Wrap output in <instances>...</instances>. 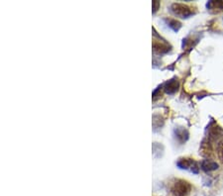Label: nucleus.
Instances as JSON below:
<instances>
[{"instance_id":"nucleus-1","label":"nucleus","mask_w":223,"mask_h":196,"mask_svg":"<svg viewBox=\"0 0 223 196\" xmlns=\"http://www.w3.org/2000/svg\"><path fill=\"white\" fill-rule=\"evenodd\" d=\"M171 10L175 16L180 18H188L195 14V9L192 6L184 3H174L171 6Z\"/></svg>"},{"instance_id":"nucleus-2","label":"nucleus","mask_w":223,"mask_h":196,"mask_svg":"<svg viewBox=\"0 0 223 196\" xmlns=\"http://www.w3.org/2000/svg\"><path fill=\"white\" fill-rule=\"evenodd\" d=\"M191 190V185L184 179H175L171 185V191L174 196H186Z\"/></svg>"},{"instance_id":"nucleus-3","label":"nucleus","mask_w":223,"mask_h":196,"mask_svg":"<svg viewBox=\"0 0 223 196\" xmlns=\"http://www.w3.org/2000/svg\"><path fill=\"white\" fill-rule=\"evenodd\" d=\"M177 165L181 169H189L192 173L197 174L199 172V166L193 158H181L178 161Z\"/></svg>"},{"instance_id":"nucleus-4","label":"nucleus","mask_w":223,"mask_h":196,"mask_svg":"<svg viewBox=\"0 0 223 196\" xmlns=\"http://www.w3.org/2000/svg\"><path fill=\"white\" fill-rule=\"evenodd\" d=\"M207 130H208V135L206 138L208 140H210L212 143L215 141H218L220 138L223 137V129L216 122L211 121V123L207 127Z\"/></svg>"},{"instance_id":"nucleus-5","label":"nucleus","mask_w":223,"mask_h":196,"mask_svg":"<svg viewBox=\"0 0 223 196\" xmlns=\"http://www.w3.org/2000/svg\"><path fill=\"white\" fill-rule=\"evenodd\" d=\"M199 154L202 155L203 158H209L213 157V148H212V142L205 138L201 142V146H200Z\"/></svg>"},{"instance_id":"nucleus-6","label":"nucleus","mask_w":223,"mask_h":196,"mask_svg":"<svg viewBox=\"0 0 223 196\" xmlns=\"http://www.w3.org/2000/svg\"><path fill=\"white\" fill-rule=\"evenodd\" d=\"M188 130L182 128V127H178V128L175 129V138L181 145L185 144L186 140L188 139Z\"/></svg>"},{"instance_id":"nucleus-7","label":"nucleus","mask_w":223,"mask_h":196,"mask_svg":"<svg viewBox=\"0 0 223 196\" xmlns=\"http://www.w3.org/2000/svg\"><path fill=\"white\" fill-rule=\"evenodd\" d=\"M206 8L212 14H218L223 12V1H208Z\"/></svg>"},{"instance_id":"nucleus-8","label":"nucleus","mask_w":223,"mask_h":196,"mask_svg":"<svg viewBox=\"0 0 223 196\" xmlns=\"http://www.w3.org/2000/svg\"><path fill=\"white\" fill-rule=\"evenodd\" d=\"M200 168L205 172H212V170H216L218 168V163L214 161H211L210 158H205L200 162Z\"/></svg>"},{"instance_id":"nucleus-9","label":"nucleus","mask_w":223,"mask_h":196,"mask_svg":"<svg viewBox=\"0 0 223 196\" xmlns=\"http://www.w3.org/2000/svg\"><path fill=\"white\" fill-rule=\"evenodd\" d=\"M178 86H180V83H178L177 78H173L171 80L167 81L165 84H164V90L168 93V94H174L178 91Z\"/></svg>"},{"instance_id":"nucleus-10","label":"nucleus","mask_w":223,"mask_h":196,"mask_svg":"<svg viewBox=\"0 0 223 196\" xmlns=\"http://www.w3.org/2000/svg\"><path fill=\"white\" fill-rule=\"evenodd\" d=\"M153 49H154L155 52L158 54H166L169 52V51H171V46L165 42L155 41L153 43Z\"/></svg>"},{"instance_id":"nucleus-11","label":"nucleus","mask_w":223,"mask_h":196,"mask_svg":"<svg viewBox=\"0 0 223 196\" xmlns=\"http://www.w3.org/2000/svg\"><path fill=\"white\" fill-rule=\"evenodd\" d=\"M166 22L168 23V26L171 29H173L175 32H178L181 27V23L177 19H173V18H167Z\"/></svg>"},{"instance_id":"nucleus-12","label":"nucleus","mask_w":223,"mask_h":196,"mask_svg":"<svg viewBox=\"0 0 223 196\" xmlns=\"http://www.w3.org/2000/svg\"><path fill=\"white\" fill-rule=\"evenodd\" d=\"M216 154L219 158V161L223 165V139L217 142L216 145Z\"/></svg>"},{"instance_id":"nucleus-13","label":"nucleus","mask_w":223,"mask_h":196,"mask_svg":"<svg viewBox=\"0 0 223 196\" xmlns=\"http://www.w3.org/2000/svg\"><path fill=\"white\" fill-rule=\"evenodd\" d=\"M159 4H160V2H159V1H154V2H153V8H154V12H155V11L158 10V6H159Z\"/></svg>"}]
</instances>
